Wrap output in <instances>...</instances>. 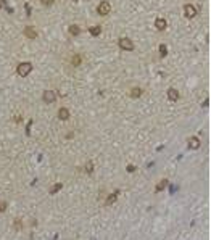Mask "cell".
I'll return each instance as SVG.
<instances>
[{
	"instance_id": "6",
	"label": "cell",
	"mask_w": 211,
	"mask_h": 240,
	"mask_svg": "<svg viewBox=\"0 0 211 240\" xmlns=\"http://www.w3.org/2000/svg\"><path fill=\"white\" fill-rule=\"evenodd\" d=\"M187 144H189V148H190V150H198V148L201 147V142H200L198 137H189Z\"/></svg>"
},
{
	"instance_id": "9",
	"label": "cell",
	"mask_w": 211,
	"mask_h": 240,
	"mask_svg": "<svg viewBox=\"0 0 211 240\" xmlns=\"http://www.w3.org/2000/svg\"><path fill=\"white\" fill-rule=\"evenodd\" d=\"M168 98H169L171 102H177V100H179V92H177V89H174V87L168 89Z\"/></svg>"
},
{
	"instance_id": "3",
	"label": "cell",
	"mask_w": 211,
	"mask_h": 240,
	"mask_svg": "<svg viewBox=\"0 0 211 240\" xmlns=\"http://www.w3.org/2000/svg\"><path fill=\"white\" fill-rule=\"evenodd\" d=\"M110 11H111V5H110V2H100V3H98V6H97V13H98L100 16H107Z\"/></svg>"
},
{
	"instance_id": "7",
	"label": "cell",
	"mask_w": 211,
	"mask_h": 240,
	"mask_svg": "<svg viewBox=\"0 0 211 240\" xmlns=\"http://www.w3.org/2000/svg\"><path fill=\"white\" fill-rule=\"evenodd\" d=\"M119 197V190H115V192H111L107 198H105V206H110V205H113Z\"/></svg>"
},
{
	"instance_id": "15",
	"label": "cell",
	"mask_w": 211,
	"mask_h": 240,
	"mask_svg": "<svg viewBox=\"0 0 211 240\" xmlns=\"http://www.w3.org/2000/svg\"><path fill=\"white\" fill-rule=\"evenodd\" d=\"M61 189H63V184H61V182H57L55 185L50 187V190H48V192H50V195H55V193H58Z\"/></svg>"
},
{
	"instance_id": "24",
	"label": "cell",
	"mask_w": 211,
	"mask_h": 240,
	"mask_svg": "<svg viewBox=\"0 0 211 240\" xmlns=\"http://www.w3.org/2000/svg\"><path fill=\"white\" fill-rule=\"evenodd\" d=\"M208 105H209V98H206V100L203 102V105H201V107H208Z\"/></svg>"
},
{
	"instance_id": "19",
	"label": "cell",
	"mask_w": 211,
	"mask_h": 240,
	"mask_svg": "<svg viewBox=\"0 0 211 240\" xmlns=\"http://www.w3.org/2000/svg\"><path fill=\"white\" fill-rule=\"evenodd\" d=\"M81 61H82V60H81L79 55H74V56H73V66H79Z\"/></svg>"
},
{
	"instance_id": "16",
	"label": "cell",
	"mask_w": 211,
	"mask_h": 240,
	"mask_svg": "<svg viewBox=\"0 0 211 240\" xmlns=\"http://www.w3.org/2000/svg\"><path fill=\"white\" fill-rule=\"evenodd\" d=\"M89 32H90V36H100V34H102V27L100 26H94V27H90V29H89Z\"/></svg>"
},
{
	"instance_id": "12",
	"label": "cell",
	"mask_w": 211,
	"mask_h": 240,
	"mask_svg": "<svg viewBox=\"0 0 211 240\" xmlns=\"http://www.w3.org/2000/svg\"><path fill=\"white\" fill-rule=\"evenodd\" d=\"M58 119L60 121H66V119H69V110L68 108H60L58 110Z\"/></svg>"
},
{
	"instance_id": "23",
	"label": "cell",
	"mask_w": 211,
	"mask_h": 240,
	"mask_svg": "<svg viewBox=\"0 0 211 240\" xmlns=\"http://www.w3.org/2000/svg\"><path fill=\"white\" fill-rule=\"evenodd\" d=\"M40 2H42V3H44L45 6H50V5L53 3V0H40Z\"/></svg>"
},
{
	"instance_id": "5",
	"label": "cell",
	"mask_w": 211,
	"mask_h": 240,
	"mask_svg": "<svg viewBox=\"0 0 211 240\" xmlns=\"http://www.w3.org/2000/svg\"><path fill=\"white\" fill-rule=\"evenodd\" d=\"M42 100H44L45 103H53L55 100H57V94H55L53 90H45V92H44V97H42Z\"/></svg>"
},
{
	"instance_id": "21",
	"label": "cell",
	"mask_w": 211,
	"mask_h": 240,
	"mask_svg": "<svg viewBox=\"0 0 211 240\" xmlns=\"http://www.w3.org/2000/svg\"><path fill=\"white\" fill-rule=\"evenodd\" d=\"M6 206H8V205H6V201H2V203H0V213L6 211Z\"/></svg>"
},
{
	"instance_id": "17",
	"label": "cell",
	"mask_w": 211,
	"mask_h": 240,
	"mask_svg": "<svg viewBox=\"0 0 211 240\" xmlns=\"http://www.w3.org/2000/svg\"><path fill=\"white\" fill-rule=\"evenodd\" d=\"M84 171H86L87 174H92L94 173V163H92V161H87L86 166H84Z\"/></svg>"
},
{
	"instance_id": "20",
	"label": "cell",
	"mask_w": 211,
	"mask_h": 240,
	"mask_svg": "<svg viewBox=\"0 0 211 240\" xmlns=\"http://www.w3.org/2000/svg\"><path fill=\"white\" fill-rule=\"evenodd\" d=\"M166 53H168L166 45H164V44H161V45H160V55H161V56H166Z\"/></svg>"
},
{
	"instance_id": "26",
	"label": "cell",
	"mask_w": 211,
	"mask_h": 240,
	"mask_svg": "<svg viewBox=\"0 0 211 240\" xmlns=\"http://www.w3.org/2000/svg\"><path fill=\"white\" fill-rule=\"evenodd\" d=\"M2 6H3V0H0V10H2Z\"/></svg>"
},
{
	"instance_id": "27",
	"label": "cell",
	"mask_w": 211,
	"mask_h": 240,
	"mask_svg": "<svg viewBox=\"0 0 211 240\" xmlns=\"http://www.w3.org/2000/svg\"><path fill=\"white\" fill-rule=\"evenodd\" d=\"M77 2H79V0H77Z\"/></svg>"
},
{
	"instance_id": "14",
	"label": "cell",
	"mask_w": 211,
	"mask_h": 240,
	"mask_svg": "<svg viewBox=\"0 0 211 240\" xmlns=\"http://www.w3.org/2000/svg\"><path fill=\"white\" fill-rule=\"evenodd\" d=\"M142 92L144 90L140 89V87H134V89H131V92H129V95L132 97V98H139L140 95H142Z\"/></svg>"
},
{
	"instance_id": "22",
	"label": "cell",
	"mask_w": 211,
	"mask_h": 240,
	"mask_svg": "<svg viewBox=\"0 0 211 240\" xmlns=\"http://www.w3.org/2000/svg\"><path fill=\"white\" fill-rule=\"evenodd\" d=\"M126 171H128V173H134L136 171V166L134 165H128V166H126Z\"/></svg>"
},
{
	"instance_id": "18",
	"label": "cell",
	"mask_w": 211,
	"mask_h": 240,
	"mask_svg": "<svg viewBox=\"0 0 211 240\" xmlns=\"http://www.w3.org/2000/svg\"><path fill=\"white\" fill-rule=\"evenodd\" d=\"M13 229L21 230V229H23V221H21V219H15V222H13Z\"/></svg>"
},
{
	"instance_id": "8",
	"label": "cell",
	"mask_w": 211,
	"mask_h": 240,
	"mask_svg": "<svg viewBox=\"0 0 211 240\" xmlns=\"http://www.w3.org/2000/svg\"><path fill=\"white\" fill-rule=\"evenodd\" d=\"M155 27H156L158 31H164L166 27H168L166 19L164 18H156V19H155Z\"/></svg>"
},
{
	"instance_id": "2",
	"label": "cell",
	"mask_w": 211,
	"mask_h": 240,
	"mask_svg": "<svg viewBox=\"0 0 211 240\" xmlns=\"http://www.w3.org/2000/svg\"><path fill=\"white\" fill-rule=\"evenodd\" d=\"M118 45H119V48H121V50H126V52L134 50V44H132V40H131L129 37H123V39H119Z\"/></svg>"
},
{
	"instance_id": "4",
	"label": "cell",
	"mask_w": 211,
	"mask_h": 240,
	"mask_svg": "<svg viewBox=\"0 0 211 240\" xmlns=\"http://www.w3.org/2000/svg\"><path fill=\"white\" fill-rule=\"evenodd\" d=\"M184 15H185V18H195L197 16V8L190 3L184 5Z\"/></svg>"
},
{
	"instance_id": "25",
	"label": "cell",
	"mask_w": 211,
	"mask_h": 240,
	"mask_svg": "<svg viewBox=\"0 0 211 240\" xmlns=\"http://www.w3.org/2000/svg\"><path fill=\"white\" fill-rule=\"evenodd\" d=\"M176 190H177V187H176V185H174V187H171V189H169V193H174Z\"/></svg>"
},
{
	"instance_id": "13",
	"label": "cell",
	"mask_w": 211,
	"mask_h": 240,
	"mask_svg": "<svg viewBox=\"0 0 211 240\" xmlns=\"http://www.w3.org/2000/svg\"><path fill=\"white\" fill-rule=\"evenodd\" d=\"M68 31H69V34H71V36H79V34H81V27L77 26V24H71Z\"/></svg>"
},
{
	"instance_id": "11",
	"label": "cell",
	"mask_w": 211,
	"mask_h": 240,
	"mask_svg": "<svg viewBox=\"0 0 211 240\" xmlns=\"http://www.w3.org/2000/svg\"><path fill=\"white\" fill-rule=\"evenodd\" d=\"M168 185H169V181H168V179H161V181L158 182V185L155 187V192H156V193L163 192V190H164V189H166Z\"/></svg>"
},
{
	"instance_id": "1",
	"label": "cell",
	"mask_w": 211,
	"mask_h": 240,
	"mask_svg": "<svg viewBox=\"0 0 211 240\" xmlns=\"http://www.w3.org/2000/svg\"><path fill=\"white\" fill-rule=\"evenodd\" d=\"M31 71H32V65H31L29 61H23V63H19L18 68H16V73H18V76H21V77H26Z\"/></svg>"
},
{
	"instance_id": "10",
	"label": "cell",
	"mask_w": 211,
	"mask_h": 240,
	"mask_svg": "<svg viewBox=\"0 0 211 240\" xmlns=\"http://www.w3.org/2000/svg\"><path fill=\"white\" fill-rule=\"evenodd\" d=\"M24 36H26L27 39H36V37H37V31L34 29L32 26H27L26 29H24Z\"/></svg>"
}]
</instances>
